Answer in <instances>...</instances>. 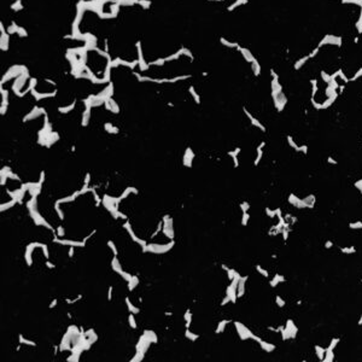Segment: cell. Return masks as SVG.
<instances>
[{"label":"cell","instance_id":"6da1fadb","mask_svg":"<svg viewBox=\"0 0 362 362\" xmlns=\"http://www.w3.org/2000/svg\"><path fill=\"white\" fill-rule=\"evenodd\" d=\"M175 245L174 239H172L169 243L165 244H156V243H150L142 249V252H151V254H167L170 251Z\"/></svg>","mask_w":362,"mask_h":362},{"label":"cell","instance_id":"7a4b0ae2","mask_svg":"<svg viewBox=\"0 0 362 362\" xmlns=\"http://www.w3.org/2000/svg\"><path fill=\"white\" fill-rule=\"evenodd\" d=\"M234 326H236V329H237V333H238V336L240 337V339H243V340H245V339H254V340H256L257 343H260L262 339L258 337V336H256V334H254L250 329H249L247 327H245L241 322H239V321H234Z\"/></svg>","mask_w":362,"mask_h":362},{"label":"cell","instance_id":"3957f363","mask_svg":"<svg viewBox=\"0 0 362 362\" xmlns=\"http://www.w3.org/2000/svg\"><path fill=\"white\" fill-rule=\"evenodd\" d=\"M111 268H112V270H114V272H116L117 274H120L121 277H122L127 283H129V281L133 279V275L131 274V273H127V272L123 270V268H122V265H121V262L118 261L117 256H114L111 258Z\"/></svg>","mask_w":362,"mask_h":362},{"label":"cell","instance_id":"277c9868","mask_svg":"<svg viewBox=\"0 0 362 362\" xmlns=\"http://www.w3.org/2000/svg\"><path fill=\"white\" fill-rule=\"evenodd\" d=\"M29 215H30L31 219H33L34 224H36V226H42V227H45L47 229H51L52 233H56V231H57V229H54L51 224L47 222V220L45 219V217H42L41 215H40V213H38L36 209H34V210H29Z\"/></svg>","mask_w":362,"mask_h":362},{"label":"cell","instance_id":"5b68a950","mask_svg":"<svg viewBox=\"0 0 362 362\" xmlns=\"http://www.w3.org/2000/svg\"><path fill=\"white\" fill-rule=\"evenodd\" d=\"M42 243H39V241H33V243H29L26 247V251H24V261H26L28 267H31L33 264V251L35 247H41Z\"/></svg>","mask_w":362,"mask_h":362},{"label":"cell","instance_id":"8992f818","mask_svg":"<svg viewBox=\"0 0 362 362\" xmlns=\"http://www.w3.org/2000/svg\"><path fill=\"white\" fill-rule=\"evenodd\" d=\"M123 228L127 231V233L129 234V237L132 238V240L133 241H135L136 244H139L142 249L147 245V241L146 240H144V239H141V238H139L138 236L134 233V231H133V227H132V224H131V221H128V220H126V222L123 223Z\"/></svg>","mask_w":362,"mask_h":362},{"label":"cell","instance_id":"52a82bcc","mask_svg":"<svg viewBox=\"0 0 362 362\" xmlns=\"http://www.w3.org/2000/svg\"><path fill=\"white\" fill-rule=\"evenodd\" d=\"M53 243H57V244H62V245H68V246H77V247H83L86 245V243L83 240L81 241H76V240H68V239H63V238H59L57 237L56 233H53V239H52Z\"/></svg>","mask_w":362,"mask_h":362},{"label":"cell","instance_id":"ba28073f","mask_svg":"<svg viewBox=\"0 0 362 362\" xmlns=\"http://www.w3.org/2000/svg\"><path fill=\"white\" fill-rule=\"evenodd\" d=\"M151 344H152V343L147 339L146 336L142 333L141 337L139 338L138 343H136V345H135V351H142V352L146 354V351H147V349H149V347H150Z\"/></svg>","mask_w":362,"mask_h":362},{"label":"cell","instance_id":"9c48e42d","mask_svg":"<svg viewBox=\"0 0 362 362\" xmlns=\"http://www.w3.org/2000/svg\"><path fill=\"white\" fill-rule=\"evenodd\" d=\"M162 232H163V234L167 238H169L170 240L174 239L175 233H174V228H173V219H172V217L169 220H167V221H163V229H162Z\"/></svg>","mask_w":362,"mask_h":362},{"label":"cell","instance_id":"30bf717a","mask_svg":"<svg viewBox=\"0 0 362 362\" xmlns=\"http://www.w3.org/2000/svg\"><path fill=\"white\" fill-rule=\"evenodd\" d=\"M193 159H195V152L191 147H187L185 150V155H183V158H182V163L185 167L187 168H192L193 165Z\"/></svg>","mask_w":362,"mask_h":362},{"label":"cell","instance_id":"8fae6325","mask_svg":"<svg viewBox=\"0 0 362 362\" xmlns=\"http://www.w3.org/2000/svg\"><path fill=\"white\" fill-rule=\"evenodd\" d=\"M247 281V275L246 277H241L239 283H238V287H237V295H238V298L243 297L244 293H245V284Z\"/></svg>","mask_w":362,"mask_h":362},{"label":"cell","instance_id":"7c38bea8","mask_svg":"<svg viewBox=\"0 0 362 362\" xmlns=\"http://www.w3.org/2000/svg\"><path fill=\"white\" fill-rule=\"evenodd\" d=\"M81 195V192H80V190L79 191H75L72 195H70V196H68V197H64V198H59V199H57V202L58 203H60V204H64V203H71V202H74V200Z\"/></svg>","mask_w":362,"mask_h":362},{"label":"cell","instance_id":"4fadbf2b","mask_svg":"<svg viewBox=\"0 0 362 362\" xmlns=\"http://www.w3.org/2000/svg\"><path fill=\"white\" fill-rule=\"evenodd\" d=\"M264 145H265V142H264V141H262V142L258 145V146L256 147L257 156H256V158H255V161H254V164H255V165H258V163L261 162L262 156H263V151H262V149L264 147Z\"/></svg>","mask_w":362,"mask_h":362},{"label":"cell","instance_id":"5bb4252c","mask_svg":"<svg viewBox=\"0 0 362 362\" xmlns=\"http://www.w3.org/2000/svg\"><path fill=\"white\" fill-rule=\"evenodd\" d=\"M90 183H91V174H90V173H86L85 181H83V185H82V188L80 190L81 195H85V193L88 192V188H90Z\"/></svg>","mask_w":362,"mask_h":362},{"label":"cell","instance_id":"9a60e30c","mask_svg":"<svg viewBox=\"0 0 362 362\" xmlns=\"http://www.w3.org/2000/svg\"><path fill=\"white\" fill-rule=\"evenodd\" d=\"M144 334L146 336V338L151 342V343H157L158 339H157V334L152 331V329H145L144 331Z\"/></svg>","mask_w":362,"mask_h":362},{"label":"cell","instance_id":"2e32d148","mask_svg":"<svg viewBox=\"0 0 362 362\" xmlns=\"http://www.w3.org/2000/svg\"><path fill=\"white\" fill-rule=\"evenodd\" d=\"M260 345H261V348H262L265 352H272V351L275 350V345H274V344H270V343H268V342L261 340V342H260Z\"/></svg>","mask_w":362,"mask_h":362},{"label":"cell","instance_id":"e0dca14e","mask_svg":"<svg viewBox=\"0 0 362 362\" xmlns=\"http://www.w3.org/2000/svg\"><path fill=\"white\" fill-rule=\"evenodd\" d=\"M126 304H127V307H128V310H129V313H133L134 315H136V314H139L140 313V309L138 308V307H135V305L129 301V298L128 297H126Z\"/></svg>","mask_w":362,"mask_h":362},{"label":"cell","instance_id":"ac0fdd59","mask_svg":"<svg viewBox=\"0 0 362 362\" xmlns=\"http://www.w3.org/2000/svg\"><path fill=\"white\" fill-rule=\"evenodd\" d=\"M284 281H285V277H284V275L275 274V277L273 278V280L269 281V285H270L272 287H275V286H278L279 283H284Z\"/></svg>","mask_w":362,"mask_h":362},{"label":"cell","instance_id":"d6986e66","mask_svg":"<svg viewBox=\"0 0 362 362\" xmlns=\"http://www.w3.org/2000/svg\"><path fill=\"white\" fill-rule=\"evenodd\" d=\"M16 203H18L16 199H10L9 202H6V203H1V205H0V211H4V210H7V209H11L12 206H15V204Z\"/></svg>","mask_w":362,"mask_h":362},{"label":"cell","instance_id":"ffe728a7","mask_svg":"<svg viewBox=\"0 0 362 362\" xmlns=\"http://www.w3.org/2000/svg\"><path fill=\"white\" fill-rule=\"evenodd\" d=\"M183 320H185V328H190L191 324H192V313L190 309H187L183 314Z\"/></svg>","mask_w":362,"mask_h":362},{"label":"cell","instance_id":"44dd1931","mask_svg":"<svg viewBox=\"0 0 362 362\" xmlns=\"http://www.w3.org/2000/svg\"><path fill=\"white\" fill-rule=\"evenodd\" d=\"M231 322V320H222V321H220L219 324H217V328L215 329V333H222L223 331H224V328H226V326L228 325Z\"/></svg>","mask_w":362,"mask_h":362},{"label":"cell","instance_id":"7402d4cb","mask_svg":"<svg viewBox=\"0 0 362 362\" xmlns=\"http://www.w3.org/2000/svg\"><path fill=\"white\" fill-rule=\"evenodd\" d=\"M5 170H6V173H7V176H9V179L10 180H16V181H21V178L19 176L16 174V173H13L12 170H11V168L10 167H7V165H5V167H3Z\"/></svg>","mask_w":362,"mask_h":362},{"label":"cell","instance_id":"603a6c76","mask_svg":"<svg viewBox=\"0 0 362 362\" xmlns=\"http://www.w3.org/2000/svg\"><path fill=\"white\" fill-rule=\"evenodd\" d=\"M18 342L19 344H24V345H29V347H36V343L33 342V340H29L27 338H24L23 334H18Z\"/></svg>","mask_w":362,"mask_h":362},{"label":"cell","instance_id":"cb8c5ba5","mask_svg":"<svg viewBox=\"0 0 362 362\" xmlns=\"http://www.w3.org/2000/svg\"><path fill=\"white\" fill-rule=\"evenodd\" d=\"M139 283H140V280H139V278L136 277V275H133V279L128 283V290L129 291H134V288L139 285Z\"/></svg>","mask_w":362,"mask_h":362},{"label":"cell","instance_id":"d4e9b609","mask_svg":"<svg viewBox=\"0 0 362 362\" xmlns=\"http://www.w3.org/2000/svg\"><path fill=\"white\" fill-rule=\"evenodd\" d=\"M185 337H186L187 339H190L191 342H195V340H197L199 338V334L193 333L190 328H186V331H185Z\"/></svg>","mask_w":362,"mask_h":362},{"label":"cell","instance_id":"484cf974","mask_svg":"<svg viewBox=\"0 0 362 362\" xmlns=\"http://www.w3.org/2000/svg\"><path fill=\"white\" fill-rule=\"evenodd\" d=\"M36 198L38 197H30V199L26 203V206H27L28 210H34V209H36V205H38Z\"/></svg>","mask_w":362,"mask_h":362},{"label":"cell","instance_id":"4316f807","mask_svg":"<svg viewBox=\"0 0 362 362\" xmlns=\"http://www.w3.org/2000/svg\"><path fill=\"white\" fill-rule=\"evenodd\" d=\"M53 208H54V210L57 211V215H58V217H59V220H60V221H63V220H64V217H65V216H64V211L60 209V203H58L57 200H56V203H54Z\"/></svg>","mask_w":362,"mask_h":362},{"label":"cell","instance_id":"83f0119b","mask_svg":"<svg viewBox=\"0 0 362 362\" xmlns=\"http://www.w3.org/2000/svg\"><path fill=\"white\" fill-rule=\"evenodd\" d=\"M221 268L226 270L228 279H229V280H233V278H234V274H236V270H234V269H232V268H229V267H227L226 264H221Z\"/></svg>","mask_w":362,"mask_h":362},{"label":"cell","instance_id":"f1b7e54d","mask_svg":"<svg viewBox=\"0 0 362 362\" xmlns=\"http://www.w3.org/2000/svg\"><path fill=\"white\" fill-rule=\"evenodd\" d=\"M7 179H9V176H7L6 170L4 168H1V170H0V185L4 186V185L6 183V181H7Z\"/></svg>","mask_w":362,"mask_h":362},{"label":"cell","instance_id":"f546056e","mask_svg":"<svg viewBox=\"0 0 362 362\" xmlns=\"http://www.w3.org/2000/svg\"><path fill=\"white\" fill-rule=\"evenodd\" d=\"M162 229H163V221L161 220L159 222H158V224H157V228H156V231L152 233V236H151V239H155L161 232H162Z\"/></svg>","mask_w":362,"mask_h":362},{"label":"cell","instance_id":"4dcf8cb0","mask_svg":"<svg viewBox=\"0 0 362 362\" xmlns=\"http://www.w3.org/2000/svg\"><path fill=\"white\" fill-rule=\"evenodd\" d=\"M105 131L108 133H111V134H117L118 133V128H116L115 126H112L111 123H105Z\"/></svg>","mask_w":362,"mask_h":362},{"label":"cell","instance_id":"1f68e13d","mask_svg":"<svg viewBox=\"0 0 362 362\" xmlns=\"http://www.w3.org/2000/svg\"><path fill=\"white\" fill-rule=\"evenodd\" d=\"M144 356H145V352H142V351H136V352H135V355H134V357H133V359H131V361H132V362H139V361H142V360H144Z\"/></svg>","mask_w":362,"mask_h":362},{"label":"cell","instance_id":"d6a6232c","mask_svg":"<svg viewBox=\"0 0 362 362\" xmlns=\"http://www.w3.org/2000/svg\"><path fill=\"white\" fill-rule=\"evenodd\" d=\"M128 324H129V326H131V328H133V329H135L136 328V320H135V318H134V314L133 313H131L129 314V316H128Z\"/></svg>","mask_w":362,"mask_h":362},{"label":"cell","instance_id":"836d02e7","mask_svg":"<svg viewBox=\"0 0 362 362\" xmlns=\"http://www.w3.org/2000/svg\"><path fill=\"white\" fill-rule=\"evenodd\" d=\"M108 246H109V249L112 251V254H114V256H117L118 255V251H117V247H116V245H115V243L112 240H108Z\"/></svg>","mask_w":362,"mask_h":362},{"label":"cell","instance_id":"e575fe53","mask_svg":"<svg viewBox=\"0 0 362 362\" xmlns=\"http://www.w3.org/2000/svg\"><path fill=\"white\" fill-rule=\"evenodd\" d=\"M256 270H257V272H258V273H260V274H261V275H263L264 278H268V277H269V273H268L267 270H265L264 268H262V267H261V265H260V264H257V265H256Z\"/></svg>","mask_w":362,"mask_h":362},{"label":"cell","instance_id":"d590c367","mask_svg":"<svg viewBox=\"0 0 362 362\" xmlns=\"http://www.w3.org/2000/svg\"><path fill=\"white\" fill-rule=\"evenodd\" d=\"M240 151H241V149H240V147H236L233 151H228V152H227V155H228L231 158H233V157H238V155L240 154Z\"/></svg>","mask_w":362,"mask_h":362},{"label":"cell","instance_id":"8d00e7d4","mask_svg":"<svg viewBox=\"0 0 362 362\" xmlns=\"http://www.w3.org/2000/svg\"><path fill=\"white\" fill-rule=\"evenodd\" d=\"M40 249L42 250L45 258H46V260L50 258V252H48V246H47V244H41V247H40Z\"/></svg>","mask_w":362,"mask_h":362},{"label":"cell","instance_id":"74e56055","mask_svg":"<svg viewBox=\"0 0 362 362\" xmlns=\"http://www.w3.org/2000/svg\"><path fill=\"white\" fill-rule=\"evenodd\" d=\"M239 208H240L241 213H246V211H249V209H250V204L247 202H243V203L239 204Z\"/></svg>","mask_w":362,"mask_h":362},{"label":"cell","instance_id":"f35d334b","mask_svg":"<svg viewBox=\"0 0 362 362\" xmlns=\"http://www.w3.org/2000/svg\"><path fill=\"white\" fill-rule=\"evenodd\" d=\"M56 234H57V237H59V238H63L64 236H65V229H64V227L63 226H58L57 231H56Z\"/></svg>","mask_w":362,"mask_h":362},{"label":"cell","instance_id":"ab89813d","mask_svg":"<svg viewBox=\"0 0 362 362\" xmlns=\"http://www.w3.org/2000/svg\"><path fill=\"white\" fill-rule=\"evenodd\" d=\"M249 219H250V215H249V213H247V211H246V213H243V217H241V224H243V226H246L247 222H249Z\"/></svg>","mask_w":362,"mask_h":362},{"label":"cell","instance_id":"60d3db41","mask_svg":"<svg viewBox=\"0 0 362 362\" xmlns=\"http://www.w3.org/2000/svg\"><path fill=\"white\" fill-rule=\"evenodd\" d=\"M131 193H132V191H131V187H127V188H126V190H124V191H123L122 193H121V196H120V197L122 198V200H123V199H126V198H127L128 196H129Z\"/></svg>","mask_w":362,"mask_h":362},{"label":"cell","instance_id":"b9f144b4","mask_svg":"<svg viewBox=\"0 0 362 362\" xmlns=\"http://www.w3.org/2000/svg\"><path fill=\"white\" fill-rule=\"evenodd\" d=\"M81 298H82V295H79V296L76 297V298H74V299H70V298H67V299H65V302H67L68 304H75L76 302H79V301H80V299H81Z\"/></svg>","mask_w":362,"mask_h":362},{"label":"cell","instance_id":"7bdbcfd3","mask_svg":"<svg viewBox=\"0 0 362 362\" xmlns=\"http://www.w3.org/2000/svg\"><path fill=\"white\" fill-rule=\"evenodd\" d=\"M342 252H343V254H354V252H355V247H354V246L343 247V249H342Z\"/></svg>","mask_w":362,"mask_h":362},{"label":"cell","instance_id":"ee69618b","mask_svg":"<svg viewBox=\"0 0 362 362\" xmlns=\"http://www.w3.org/2000/svg\"><path fill=\"white\" fill-rule=\"evenodd\" d=\"M275 302H277V304H278V307H280V308L285 305V301L281 298L280 296H275Z\"/></svg>","mask_w":362,"mask_h":362},{"label":"cell","instance_id":"f6af8a7d","mask_svg":"<svg viewBox=\"0 0 362 362\" xmlns=\"http://www.w3.org/2000/svg\"><path fill=\"white\" fill-rule=\"evenodd\" d=\"M112 286H109V288H108V301H111L112 299Z\"/></svg>","mask_w":362,"mask_h":362},{"label":"cell","instance_id":"bcb514c9","mask_svg":"<svg viewBox=\"0 0 362 362\" xmlns=\"http://www.w3.org/2000/svg\"><path fill=\"white\" fill-rule=\"evenodd\" d=\"M46 267H47V268H50V269H54V268H56V264H54V263H52L51 261H48V260H47V261H46Z\"/></svg>","mask_w":362,"mask_h":362},{"label":"cell","instance_id":"7dc6e473","mask_svg":"<svg viewBox=\"0 0 362 362\" xmlns=\"http://www.w3.org/2000/svg\"><path fill=\"white\" fill-rule=\"evenodd\" d=\"M229 302H231V298H229V297L226 295V297H224V298L222 299V302H221V305L223 307V305H226V304H227V303H229Z\"/></svg>","mask_w":362,"mask_h":362},{"label":"cell","instance_id":"c3c4849f","mask_svg":"<svg viewBox=\"0 0 362 362\" xmlns=\"http://www.w3.org/2000/svg\"><path fill=\"white\" fill-rule=\"evenodd\" d=\"M75 246H70V249H69V252H68V256H69V258H71L72 256H74V254H75V249H74Z\"/></svg>","mask_w":362,"mask_h":362},{"label":"cell","instance_id":"681fc988","mask_svg":"<svg viewBox=\"0 0 362 362\" xmlns=\"http://www.w3.org/2000/svg\"><path fill=\"white\" fill-rule=\"evenodd\" d=\"M44 181H45V170H42L41 173H40V178H39V182L40 183H44Z\"/></svg>","mask_w":362,"mask_h":362},{"label":"cell","instance_id":"f907efd6","mask_svg":"<svg viewBox=\"0 0 362 362\" xmlns=\"http://www.w3.org/2000/svg\"><path fill=\"white\" fill-rule=\"evenodd\" d=\"M58 304V299H53L51 303H50V305H48V308L50 309H53V308H56V305Z\"/></svg>","mask_w":362,"mask_h":362},{"label":"cell","instance_id":"816d5d0a","mask_svg":"<svg viewBox=\"0 0 362 362\" xmlns=\"http://www.w3.org/2000/svg\"><path fill=\"white\" fill-rule=\"evenodd\" d=\"M131 191H132V195H135V196H138V195H139V190H138V188H135V187H131Z\"/></svg>","mask_w":362,"mask_h":362},{"label":"cell","instance_id":"f5cc1de1","mask_svg":"<svg viewBox=\"0 0 362 362\" xmlns=\"http://www.w3.org/2000/svg\"><path fill=\"white\" fill-rule=\"evenodd\" d=\"M59 351V345H53V354L57 355V352Z\"/></svg>","mask_w":362,"mask_h":362},{"label":"cell","instance_id":"db71d44e","mask_svg":"<svg viewBox=\"0 0 362 362\" xmlns=\"http://www.w3.org/2000/svg\"><path fill=\"white\" fill-rule=\"evenodd\" d=\"M328 163H332V164H337V161L333 159L332 157H328Z\"/></svg>","mask_w":362,"mask_h":362},{"label":"cell","instance_id":"11a10c76","mask_svg":"<svg viewBox=\"0 0 362 362\" xmlns=\"http://www.w3.org/2000/svg\"><path fill=\"white\" fill-rule=\"evenodd\" d=\"M169 219H170V216L167 214V215H164V216L162 217V221H167V220H169Z\"/></svg>","mask_w":362,"mask_h":362},{"label":"cell","instance_id":"9f6ffc18","mask_svg":"<svg viewBox=\"0 0 362 362\" xmlns=\"http://www.w3.org/2000/svg\"><path fill=\"white\" fill-rule=\"evenodd\" d=\"M332 244H333V243H331V241H328V243H326V244H325V246L328 249V247H331V246H332Z\"/></svg>","mask_w":362,"mask_h":362},{"label":"cell","instance_id":"6f0895ef","mask_svg":"<svg viewBox=\"0 0 362 362\" xmlns=\"http://www.w3.org/2000/svg\"><path fill=\"white\" fill-rule=\"evenodd\" d=\"M164 314H165V316H172V315H173V313H172V311H165Z\"/></svg>","mask_w":362,"mask_h":362},{"label":"cell","instance_id":"680465c9","mask_svg":"<svg viewBox=\"0 0 362 362\" xmlns=\"http://www.w3.org/2000/svg\"><path fill=\"white\" fill-rule=\"evenodd\" d=\"M21 345H22V344H19V345H17V348H16V351H19V350H21V348H22V347H21Z\"/></svg>","mask_w":362,"mask_h":362},{"label":"cell","instance_id":"91938a15","mask_svg":"<svg viewBox=\"0 0 362 362\" xmlns=\"http://www.w3.org/2000/svg\"><path fill=\"white\" fill-rule=\"evenodd\" d=\"M67 315H68V318H70V319H72V316H71V313H68V314H67Z\"/></svg>","mask_w":362,"mask_h":362},{"label":"cell","instance_id":"94428289","mask_svg":"<svg viewBox=\"0 0 362 362\" xmlns=\"http://www.w3.org/2000/svg\"><path fill=\"white\" fill-rule=\"evenodd\" d=\"M361 324H362V315H361V319L359 320V325H361Z\"/></svg>","mask_w":362,"mask_h":362},{"label":"cell","instance_id":"6125c7cd","mask_svg":"<svg viewBox=\"0 0 362 362\" xmlns=\"http://www.w3.org/2000/svg\"><path fill=\"white\" fill-rule=\"evenodd\" d=\"M75 150H76V147H75V146H71V151H72V152H74Z\"/></svg>","mask_w":362,"mask_h":362}]
</instances>
